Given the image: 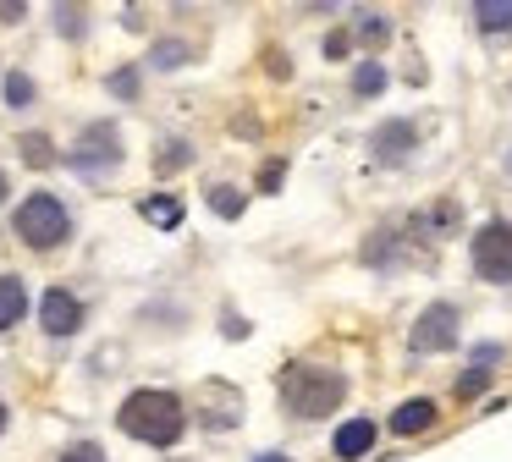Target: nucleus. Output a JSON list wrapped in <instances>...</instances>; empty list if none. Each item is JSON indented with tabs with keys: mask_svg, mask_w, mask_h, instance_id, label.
<instances>
[{
	"mask_svg": "<svg viewBox=\"0 0 512 462\" xmlns=\"http://www.w3.org/2000/svg\"><path fill=\"white\" fill-rule=\"evenodd\" d=\"M116 424L133 440H144V446H177L182 429H188V413H182V402L171 391H133L122 402V413H116Z\"/></svg>",
	"mask_w": 512,
	"mask_h": 462,
	"instance_id": "obj_1",
	"label": "nucleus"
},
{
	"mask_svg": "<svg viewBox=\"0 0 512 462\" xmlns=\"http://www.w3.org/2000/svg\"><path fill=\"white\" fill-rule=\"evenodd\" d=\"M347 396V374L342 369H325V363H292L281 374V407L298 418H325L336 413Z\"/></svg>",
	"mask_w": 512,
	"mask_h": 462,
	"instance_id": "obj_2",
	"label": "nucleus"
},
{
	"mask_svg": "<svg viewBox=\"0 0 512 462\" xmlns=\"http://www.w3.org/2000/svg\"><path fill=\"white\" fill-rule=\"evenodd\" d=\"M17 237H23L28 248H39V253L61 248V242L72 237L67 204H61L56 193H28L23 204H17Z\"/></svg>",
	"mask_w": 512,
	"mask_h": 462,
	"instance_id": "obj_3",
	"label": "nucleus"
},
{
	"mask_svg": "<svg viewBox=\"0 0 512 462\" xmlns=\"http://www.w3.org/2000/svg\"><path fill=\"white\" fill-rule=\"evenodd\" d=\"M468 259H474V275L490 286H512V220H485L468 242Z\"/></svg>",
	"mask_w": 512,
	"mask_h": 462,
	"instance_id": "obj_4",
	"label": "nucleus"
},
{
	"mask_svg": "<svg viewBox=\"0 0 512 462\" xmlns=\"http://www.w3.org/2000/svg\"><path fill=\"white\" fill-rule=\"evenodd\" d=\"M67 160L78 165V171H89V176L116 171V165H122V132H116L111 121H89V127H83V138L72 143Z\"/></svg>",
	"mask_w": 512,
	"mask_h": 462,
	"instance_id": "obj_5",
	"label": "nucleus"
},
{
	"mask_svg": "<svg viewBox=\"0 0 512 462\" xmlns=\"http://www.w3.org/2000/svg\"><path fill=\"white\" fill-rule=\"evenodd\" d=\"M457 325H463V314H457V303H430L419 319H413V352H446L457 347Z\"/></svg>",
	"mask_w": 512,
	"mask_h": 462,
	"instance_id": "obj_6",
	"label": "nucleus"
},
{
	"mask_svg": "<svg viewBox=\"0 0 512 462\" xmlns=\"http://www.w3.org/2000/svg\"><path fill=\"white\" fill-rule=\"evenodd\" d=\"M39 325H45L50 336H78L83 330V303L67 292V286H50V292L39 297Z\"/></svg>",
	"mask_w": 512,
	"mask_h": 462,
	"instance_id": "obj_7",
	"label": "nucleus"
},
{
	"mask_svg": "<svg viewBox=\"0 0 512 462\" xmlns=\"http://www.w3.org/2000/svg\"><path fill=\"white\" fill-rule=\"evenodd\" d=\"M413 143H419V127H413V121H380V127L369 132V149H375V160H380V165L408 160Z\"/></svg>",
	"mask_w": 512,
	"mask_h": 462,
	"instance_id": "obj_8",
	"label": "nucleus"
},
{
	"mask_svg": "<svg viewBox=\"0 0 512 462\" xmlns=\"http://www.w3.org/2000/svg\"><path fill=\"white\" fill-rule=\"evenodd\" d=\"M375 418H347L342 429H336V440H331V451L342 462H358V457H369V446H375Z\"/></svg>",
	"mask_w": 512,
	"mask_h": 462,
	"instance_id": "obj_9",
	"label": "nucleus"
},
{
	"mask_svg": "<svg viewBox=\"0 0 512 462\" xmlns=\"http://www.w3.org/2000/svg\"><path fill=\"white\" fill-rule=\"evenodd\" d=\"M435 424V402L430 396H408V402L391 413V435H419V429Z\"/></svg>",
	"mask_w": 512,
	"mask_h": 462,
	"instance_id": "obj_10",
	"label": "nucleus"
},
{
	"mask_svg": "<svg viewBox=\"0 0 512 462\" xmlns=\"http://www.w3.org/2000/svg\"><path fill=\"white\" fill-rule=\"evenodd\" d=\"M468 17L479 33H512V0H474Z\"/></svg>",
	"mask_w": 512,
	"mask_h": 462,
	"instance_id": "obj_11",
	"label": "nucleus"
},
{
	"mask_svg": "<svg viewBox=\"0 0 512 462\" xmlns=\"http://www.w3.org/2000/svg\"><path fill=\"white\" fill-rule=\"evenodd\" d=\"M28 314V286L17 275H0V330H12Z\"/></svg>",
	"mask_w": 512,
	"mask_h": 462,
	"instance_id": "obj_12",
	"label": "nucleus"
},
{
	"mask_svg": "<svg viewBox=\"0 0 512 462\" xmlns=\"http://www.w3.org/2000/svg\"><path fill=\"white\" fill-rule=\"evenodd\" d=\"M17 149H23V160L34 165V171H45V165H56V143H50L45 132H23V143H17Z\"/></svg>",
	"mask_w": 512,
	"mask_h": 462,
	"instance_id": "obj_13",
	"label": "nucleus"
},
{
	"mask_svg": "<svg viewBox=\"0 0 512 462\" xmlns=\"http://www.w3.org/2000/svg\"><path fill=\"white\" fill-rule=\"evenodd\" d=\"M144 220H155V226H177V220H182V204H177V198H171V193H155V198H144Z\"/></svg>",
	"mask_w": 512,
	"mask_h": 462,
	"instance_id": "obj_14",
	"label": "nucleus"
},
{
	"mask_svg": "<svg viewBox=\"0 0 512 462\" xmlns=\"http://www.w3.org/2000/svg\"><path fill=\"white\" fill-rule=\"evenodd\" d=\"M188 55H193V50H188L182 39H160L155 50H149V66H160V72H177V66L188 61Z\"/></svg>",
	"mask_w": 512,
	"mask_h": 462,
	"instance_id": "obj_15",
	"label": "nucleus"
},
{
	"mask_svg": "<svg viewBox=\"0 0 512 462\" xmlns=\"http://www.w3.org/2000/svg\"><path fill=\"white\" fill-rule=\"evenodd\" d=\"M380 88H386V66H380V61H358L353 66V94H380Z\"/></svg>",
	"mask_w": 512,
	"mask_h": 462,
	"instance_id": "obj_16",
	"label": "nucleus"
},
{
	"mask_svg": "<svg viewBox=\"0 0 512 462\" xmlns=\"http://www.w3.org/2000/svg\"><path fill=\"white\" fill-rule=\"evenodd\" d=\"M243 204H248V198H243V193H237V187H232V182H221V187H210V209H215V215H221V220H237V215H243Z\"/></svg>",
	"mask_w": 512,
	"mask_h": 462,
	"instance_id": "obj_17",
	"label": "nucleus"
},
{
	"mask_svg": "<svg viewBox=\"0 0 512 462\" xmlns=\"http://www.w3.org/2000/svg\"><path fill=\"white\" fill-rule=\"evenodd\" d=\"M6 105H12V110L34 105V77H28V72H6Z\"/></svg>",
	"mask_w": 512,
	"mask_h": 462,
	"instance_id": "obj_18",
	"label": "nucleus"
},
{
	"mask_svg": "<svg viewBox=\"0 0 512 462\" xmlns=\"http://www.w3.org/2000/svg\"><path fill=\"white\" fill-rule=\"evenodd\" d=\"M188 160H193V149H188V143H177V138H171L166 149L155 154V171H182Z\"/></svg>",
	"mask_w": 512,
	"mask_h": 462,
	"instance_id": "obj_19",
	"label": "nucleus"
},
{
	"mask_svg": "<svg viewBox=\"0 0 512 462\" xmlns=\"http://www.w3.org/2000/svg\"><path fill=\"white\" fill-rule=\"evenodd\" d=\"M386 33H391V22L380 17V11H364V17H358V39L364 44H386Z\"/></svg>",
	"mask_w": 512,
	"mask_h": 462,
	"instance_id": "obj_20",
	"label": "nucleus"
},
{
	"mask_svg": "<svg viewBox=\"0 0 512 462\" xmlns=\"http://www.w3.org/2000/svg\"><path fill=\"white\" fill-rule=\"evenodd\" d=\"M485 385H490V369H463V374H457V396H463V402H468V396H479Z\"/></svg>",
	"mask_w": 512,
	"mask_h": 462,
	"instance_id": "obj_21",
	"label": "nucleus"
},
{
	"mask_svg": "<svg viewBox=\"0 0 512 462\" xmlns=\"http://www.w3.org/2000/svg\"><path fill=\"white\" fill-rule=\"evenodd\" d=\"M61 462H105V451L94 446V440H78V446L61 451Z\"/></svg>",
	"mask_w": 512,
	"mask_h": 462,
	"instance_id": "obj_22",
	"label": "nucleus"
},
{
	"mask_svg": "<svg viewBox=\"0 0 512 462\" xmlns=\"http://www.w3.org/2000/svg\"><path fill=\"white\" fill-rule=\"evenodd\" d=\"M56 28L78 39V33H83V6H56Z\"/></svg>",
	"mask_w": 512,
	"mask_h": 462,
	"instance_id": "obj_23",
	"label": "nucleus"
},
{
	"mask_svg": "<svg viewBox=\"0 0 512 462\" xmlns=\"http://www.w3.org/2000/svg\"><path fill=\"white\" fill-rule=\"evenodd\" d=\"M111 94L133 99V94H138V72H111Z\"/></svg>",
	"mask_w": 512,
	"mask_h": 462,
	"instance_id": "obj_24",
	"label": "nucleus"
},
{
	"mask_svg": "<svg viewBox=\"0 0 512 462\" xmlns=\"http://www.w3.org/2000/svg\"><path fill=\"white\" fill-rule=\"evenodd\" d=\"M490 363H501V347H496V341H485V347H474V369H490Z\"/></svg>",
	"mask_w": 512,
	"mask_h": 462,
	"instance_id": "obj_25",
	"label": "nucleus"
},
{
	"mask_svg": "<svg viewBox=\"0 0 512 462\" xmlns=\"http://www.w3.org/2000/svg\"><path fill=\"white\" fill-rule=\"evenodd\" d=\"M347 44H353L347 33H331V39H325V55H331V61H342V55H347Z\"/></svg>",
	"mask_w": 512,
	"mask_h": 462,
	"instance_id": "obj_26",
	"label": "nucleus"
},
{
	"mask_svg": "<svg viewBox=\"0 0 512 462\" xmlns=\"http://www.w3.org/2000/svg\"><path fill=\"white\" fill-rule=\"evenodd\" d=\"M254 462H292V457H281V451H259Z\"/></svg>",
	"mask_w": 512,
	"mask_h": 462,
	"instance_id": "obj_27",
	"label": "nucleus"
},
{
	"mask_svg": "<svg viewBox=\"0 0 512 462\" xmlns=\"http://www.w3.org/2000/svg\"><path fill=\"white\" fill-rule=\"evenodd\" d=\"M0 204H6V171H0Z\"/></svg>",
	"mask_w": 512,
	"mask_h": 462,
	"instance_id": "obj_28",
	"label": "nucleus"
},
{
	"mask_svg": "<svg viewBox=\"0 0 512 462\" xmlns=\"http://www.w3.org/2000/svg\"><path fill=\"white\" fill-rule=\"evenodd\" d=\"M0 429H6V402H0Z\"/></svg>",
	"mask_w": 512,
	"mask_h": 462,
	"instance_id": "obj_29",
	"label": "nucleus"
},
{
	"mask_svg": "<svg viewBox=\"0 0 512 462\" xmlns=\"http://www.w3.org/2000/svg\"><path fill=\"white\" fill-rule=\"evenodd\" d=\"M507 176H512V149H507Z\"/></svg>",
	"mask_w": 512,
	"mask_h": 462,
	"instance_id": "obj_30",
	"label": "nucleus"
}]
</instances>
